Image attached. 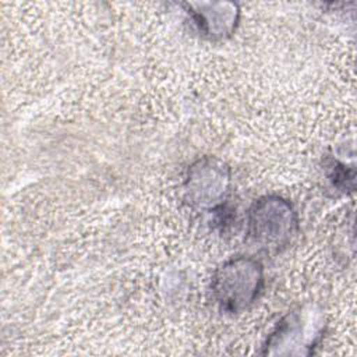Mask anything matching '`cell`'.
<instances>
[{
    "label": "cell",
    "instance_id": "1",
    "mask_svg": "<svg viewBox=\"0 0 357 357\" xmlns=\"http://www.w3.org/2000/svg\"><path fill=\"white\" fill-rule=\"evenodd\" d=\"M264 287V268L250 257H236L222 264L212 278V294L220 310L238 314L247 310Z\"/></svg>",
    "mask_w": 357,
    "mask_h": 357
},
{
    "label": "cell",
    "instance_id": "2",
    "mask_svg": "<svg viewBox=\"0 0 357 357\" xmlns=\"http://www.w3.org/2000/svg\"><path fill=\"white\" fill-rule=\"evenodd\" d=\"M297 230L296 211L279 195L261 197L248 209L247 234L259 247L280 250L293 240Z\"/></svg>",
    "mask_w": 357,
    "mask_h": 357
},
{
    "label": "cell",
    "instance_id": "3",
    "mask_svg": "<svg viewBox=\"0 0 357 357\" xmlns=\"http://www.w3.org/2000/svg\"><path fill=\"white\" fill-rule=\"evenodd\" d=\"M230 185L229 166L212 156H205L194 162L184 183L187 201L198 209L215 211L222 208Z\"/></svg>",
    "mask_w": 357,
    "mask_h": 357
},
{
    "label": "cell",
    "instance_id": "4",
    "mask_svg": "<svg viewBox=\"0 0 357 357\" xmlns=\"http://www.w3.org/2000/svg\"><path fill=\"white\" fill-rule=\"evenodd\" d=\"M183 6L198 31L212 40H222L231 36L238 24L240 10L234 3L201 1L184 3Z\"/></svg>",
    "mask_w": 357,
    "mask_h": 357
},
{
    "label": "cell",
    "instance_id": "5",
    "mask_svg": "<svg viewBox=\"0 0 357 357\" xmlns=\"http://www.w3.org/2000/svg\"><path fill=\"white\" fill-rule=\"evenodd\" d=\"M304 318L300 312H290L286 315L273 333L269 336L265 344V354H282L283 349H287L284 354H289L291 347H311L315 344V335H304L307 332L305 325L303 324Z\"/></svg>",
    "mask_w": 357,
    "mask_h": 357
},
{
    "label": "cell",
    "instance_id": "6",
    "mask_svg": "<svg viewBox=\"0 0 357 357\" xmlns=\"http://www.w3.org/2000/svg\"><path fill=\"white\" fill-rule=\"evenodd\" d=\"M332 167V173H331V178L333 180V184L339 188H350L353 190V181H354V173L350 172L347 173V170L344 169L343 165H339L337 162H333Z\"/></svg>",
    "mask_w": 357,
    "mask_h": 357
}]
</instances>
